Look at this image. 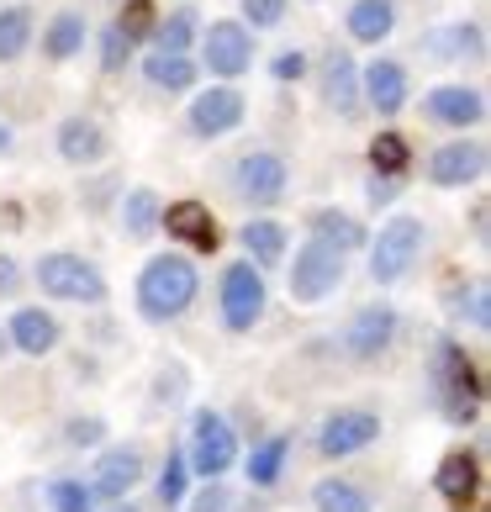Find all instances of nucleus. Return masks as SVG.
I'll return each mask as SVG.
<instances>
[{
    "instance_id": "nucleus-1",
    "label": "nucleus",
    "mask_w": 491,
    "mask_h": 512,
    "mask_svg": "<svg viewBox=\"0 0 491 512\" xmlns=\"http://www.w3.org/2000/svg\"><path fill=\"white\" fill-rule=\"evenodd\" d=\"M428 386H433V407L449 428H476V417L486 407V381L476 370V359L465 354L460 338L439 333L428 349Z\"/></svg>"
},
{
    "instance_id": "nucleus-2",
    "label": "nucleus",
    "mask_w": 491,
    "mask_h": 512,
    "mask_svg": "<svg viewBox=\"0 0 491 512\" xmlns=\"http://www.w3.org/2000/svg\"><path fill=\"white\" fill-rule=\"evenodd\" d=\"M201 296V270L191 254H154L143 259L138 286H132V301H138V317L164 328V322H180L196 307Z\"/></svg>"
},
{
    "instance_id": "nucleus-3",
    "label": "nucleus",
    "mask_w": 491,
    "mask_h": 512,
    "mask_svg": "<svg viewBox=\"0 0 491 512\" xmlns=\"http://www.w3.org/2000/svg\"><path fill=\"white\" fill-rule=\"evenodd\" d=\"M37 291H43L48 301H64V307H101V301L111 296L106 286V275H101V264L96 259H85V254H74V249H53L37 259Z\"/></svg>"
},
{
    "instance_id": "nucleus-4",
    "label": "nucleus",
    "mask_w": 491,
    "mask_h": 512,
    "mask_svg": "<svg viewBox=\"0 0 491 512\" xmlns=\"http://www.w3.org/2000/svg\"><path fill=\"white\" fill-rule=\"evenodd\" d=\"M423 243H428V222L412 217V212H396L381 222L365 249H370V280L375 286H402L412 275V264L423 259Z\"/></svg>"
},
{
    "instance_id": "nucleus-5",
    "label": "nucleus",
    "mask_w": 491,
    "mask_h": 512,
    "mask_svg": "<svg viewBox=\"0 0 491 512\" xmlns=\"http://www.w3.org/2000/svg\"><path fill=\"white\" fill-rule=\"evenodd\" d=\"M238 454H243L238 428L217 407H196L191 412V444H185V465H191V476L222 481L238 465Z\"/></svg>"
},
{
    "instance_id": "nucleus-6",
    "label": "nucleus",
    "mask_w": 491,
    "mask_h": 512,
    "mask_svg": "<svg viewBox=\"0 0 491 512\" xmlns=\"http://www.w3.org/2000/svg\"><path fill=\"white\" fill-rule=\"evenodd\" d=\"M264 307H270V286L264 275L254 270L249 259H233L222 264V280H217V317L228 333H254L264 322Z\"/></svg>"
},
{
    "instance_id": "nucleus-7",
    "label": "nucleus",
    "mask_w": 491,
    "mask_h": 512,
    "mask_svg": "<svg viewBox=\"0 0 491 512\" xmlns=\"http://www.w3.org/2000/svg\"><path fill=\"white\" fill-rule=\"evenodd\" d=\"M286 286H291V301L296 307H317V301H328L338 286H344V275H349V254H338L328 249V243H317L307 238L296 249V259L286 264Z\"/></svg>"
},
{
    "instance_id": "nucleus-8",
    "label": "nucleus",
    "mask_w": 491,
    "mask_h": 512,
    "mask_svg": "<svg viewBox=\"0 0 491 512\" xmlns=\"http://www.w3.org/2000/svg\"><path fill=\"white\" fill-rule=\"evenodd\" d=\"M233 196L243 206H254V212H270L291 196V164L286 154H275V148H249L238 164H233Z\"/></svg>"
},
{
    "instance_id": "nucleus-9",
    "label": "nucleus",
    "mask_w": 491,
    "mask_h": 512,
    "mask_svg": "<svg viewBox=\"0 0 491 512\" xmlns=\"http://www.w3.org/2000/svg\"><path fill=\"white\" fill-rule=\"evenodd\" d=\"M196 43H201V64L196 69L212 74V85H233V80H243V74L254 69V32L243 22H233V16L201 27Z\"/></svg>"
},
{
    "instance_id": "nucleus-10",
    "label": "nucleus",
    "mask_w": 491,
    "mask_h": 512,
    "mask_svg": "<svg viewBox=\"0 0 491 512\" xmlns=\"http://www.w3.org/2000/svg\"><path fill=\"white\" fill-rule=\"evenodd\" d=\"M143 476H148V449L143 444H101L85 486L96 502H127Z\"/></svg>"
},
{
    "instance_id": "nucleus-11",
    "label": "nucleus",
    "mask_w": 491,
    "mask_h": 512,
    "mask_svg": "<svg viewBox=\"0 0 491 512\" xmlns=\"http://www.w3.org/2000/svg\"><path fill=\"white\" fill-rule=\"evenodd\" d=\"M243 122H249V101H243L238 85H206L191 96V106H185V127H191V138H201V143L228 138Z\"/></svg>"
},
{
    "instance_id": "nucleus-12",
    "label": "nucleus",
    "mask_w": 491,
    "mask_h": 512,
    "mask_svg": "<svg viewBox=\"0 0 491 512\" xmlns=\"http://www.w3.org/2000/svg\"><path fill=\"white\" fill-rule=\"evenodd\" d=\"M375 439H381V412L370 407H333L323 423H317V454L323 460H354V454H365Z\"/></svg>"
},
{
    "instance_id": "nucleus-13",
    "label": "nucleus",
    "mask_w": 491,
    "mask_h": 512,
    "mask_svg": "<svg viewBox=\"0 0 491 512\" xmlns=\"http://www.w3.org/2000/svg\"><path fill=\"white\" fill-rule=\"evenodd\" d=\"M396 333H402V317H396L391 301H365V307H354L349 322H344V354L354 365H375L391 344Z\"/></svg>"
},
{
    "instance_id": "nucleus-14",
    "label": "nucleus",
    "mask_w": 491,
    "mask_h": 512,
    "mask_svg": "<svg viewBox=\"0 0 491 512\" xmlns=\"http://www.w3.org/2000/svg\"><path fill=\"white\" fill-rule=\"evenodd\" d=\"M423 117H428L433 127L470 132V127L486 122V90H481V85H455V80L428 85V90H423Z\"/></svg>"
},
{
    "instance_id": "nucleus-15",
    "label": "nucleus",
    "mask_w": 491,
    "mask_h": 512,
    "mask_svg": "<svg viewBox=\"0 0 491 512\" xmlns=\"http://www.w3.org/2000/svg\"><path fill=\"white\" fill-rule=\"evenodd\" d=\"M486 175V143L481 138H449L428 154V185L439 191H465Z\"/></svg>"
},
{
    "instance_id": "nucleus-16",
    "label": "nucleus",
    "mask_w": 491,
    "mask_h": 512,
    "mask_svg": "<svg viewBox=\"0 0 491 512\" xmlns=\"http://www.w3.org/2000/svg\"><path fill=\"white\" fill-rule=\"evenodd\" d=\"M317 96H323V106L333 111L338 122H354L365 111V101H360V64H354L349 48L323 53V69H317Z\"/></svg>"
},
{
    "instance_id": "nucleus-17",
    "label": "nucleus",
    "mask_w": 491,
    "mask_h": 512,
    "mask_svg": "<svg viewBox=\"0 0 491 512\" xmlns=\"http://www.w3.org/2000/svg\"><path fill=\"white\" fill-rule=\"evenodd\" d=\"M360 101L375 111V117H402L407 101H412V74L407 64H396V59H370L360 69Z\"/></svg>"
},
{
    "instance_id": "nucleus-18",
    "label": "nucleus",
    "mask_w": 491,
    "mask_h": 512,
    "mask_svg": "<svg viewBox=\"0 0 491 512\" xmlns=\"http://www.w3.org/2000/svg\"><path fill=\"white\" fill-rule=\"evenodd\" d=\"M159 233L185 243L191 254H217L222 249V227H217V217H212L206 201H169L164 217H159Z\"/></svg>"
},
{
    "instance_id": "nucleus-19",
    "label": "nucleus",
    "mask_w": 491,
    "mask_h": 512,
    "mask_svg": "<svg viewBox=\"0 0 491 512\" xmlns=\"http://www.w3.org/2000/svg\"><path fill=\"white\" fill-rule=\"evenodd\" d=\"M53 154H59L64 164H74V169H96L111 154V132L96 117L74 111V117H64L59 127H53Z\"/></svg>"
},
{
    "instance_id": "nucleus-20",
    "label": "nucleus",
    "mask_w": 491,
    "mask_h": 512,
    "mask_svg": "<svg viewBox=\"0 0 491 512\" xmlns=\"http://www.w3.org/2000/svg\"><path fill=\"white\" fill-rule=\"evenodd\" d=\"M6 344H11V354L48 359L53 349L64 344V328H59V317H53L48 307H16L6 317Z\"/></svg>"
},
{
    "instance_id": "nucleus-21",
    "label": "nucleus",
    "mask_w": 491,
    "mask_h": 512,
    "mask_svg": "<svg viewBox=\"0 0 491 512\" xmlns=\"http://www.w3.org/2000/svg\"><path fill=\"white\" fill-rule=\"evenodd\" d=\"M433 491H439L455 512H465L481 491V454L476 449H449L439 460V470H433Z\"/></svg>"
},
{
    "instance_id": "nucleus-22",
    "label": "nucleus",
    "mask_w": 491,
    "mask_h": 512,
    "mask_svg": "<svg viewBox=\"0 0 491 512\" xmlns=\"http://www.w3.org/2000/svg\"><path fill=\"white\" fill-rule=\"evenodd\" d=\"M238 243L249 249V264L264 275V270H275V264H286L291 254V233H286V222L270 217V212H254L249 222L238 227Z\"/></svg>"
},
{
    "instance_id": "nucleus-23",
    "label": "nucleus",
    "mask_w": 491,
    "mask_h": 512,
    "mask_svg": "<svg viewBox=\"0 0 491 512\" xmlns=\"http://www.w3.org/2000/svg\"><path fill=\"white\" fill-rule=\"evenodd\" d=\"M307 233L317 243H328V249H338V254H354V249H365V243H370V227L354 212H344V206H312V212H307Z\"/></svg>"
},
{
    "instance_id": "nucleus-24",
    "label": "nucleus",
    "mask_w": 491,
    "mask_h": 512,
    "mask_svg": "<svg viewBox=\"0 0 491 512\" xmlns=\"http://www.w3.org/2000/svg\"><path fill=\"white\" fill-rule=\"evenodd\" d=\"M159 217H164V196L154 191V185H132V191H122L117 227H122L127 243H148L159 233Z\"/></svg>"
},
{
    "instance_id": "nucleus-25",
    "label": "nucleus",
    "mask_w": 491,
    "mask_h": 512,
    "mask_svg": "<svg viewBox=\"0 0 491 512\" xmlns=\"http://www.w3.org/2000/svg\"><path fill=\"white\" fill-rule=\"evenodd\" d=\"M396 22H402V6H396V0H354V6L344 11V32L360 48H381L396 32Z\"/></svg>"
},
{
    "instance_id": "nucleus-26",
    "label": "nucleus",
    "mask_w": 491,
    "mask_h": 512,
    "mask_svg": "<svg viewBox=\"0 0 491 512\" xmlns=\"http://www.w3.org/2000/svg\"><path fill=\"white\" fill-rule=\"evenodd\" d=\"M423 48L444 64H465V59L476 64V59H486V27L481 22H444L423 37Z\"/></svg>"
},
{
    "instance_id": "nucleus-27",
    "label": "nucleus",
    "mask_w": 491,
    "mask_h": 512,
    "mask_svg": "<svg viewBox=\"0 0 491 512\" xmlns=\"http://www.w3.org/2000/svg\"><path fill=\"white\" fill-rule=\"evenodd\" d=\"M143 80L159 90V96H191L196 80H201V69L191 53H154L148 48L143 53Z\"/></svg>"
},
{
    "instance_id": "nucleus-28",
    "label": "nucleus",
    "mask_w": 491,
    "mask_h": 512,
    "mask_svg": "<svg viewBox=\"0 0 491 512\" xmlns=\"http://www.w3.org/2000/svg\"><path fill=\"white\" fill-rule=\"evenodd\" d=\"M238 460H243V476H249L254 491L280 486V476H286V465H291V433H270V439H259L249 454H238Z\"/></svg>"
},
{
    "instance_id": "nucleus-29",
    "label": "nucleus",
    "mask_w": 491,
    "mask_h": 512,
    "mask_svg": "<svg viewBox=\"0 0 491 512\" xmlns=\"http://www.w3.org/2000/svg\"><path fill=\"white\" fill-rule=\"evenodd\" d=\"M85 37H90V22H85V11H53L48 16V27H43V59L48 64H69V59H80L85 53Z\"/></svg>"
},
{
    "instance_id": "nucleus-30",
    "label": "nucleus",
    "mask_w": 491,
    "mask_h": 512,
    "mask_svg": "<svg viewBox=\"0 0 491 512\" xmlns=\"http://www.w3.org/2000/svg\"><path fill=\"white\" fill-rule=\"evenodd\" d=\"M196 37H201L196 11H191V6H175V11H159L148 48H154V53H191V48H196Z\"/></svg>"
},
{
    "instance_id": "nucleus-31",
    "label": "nucleus",
    "mask_w": 491,
    "mask_h": 512,
    "mask_svg": "<svg viewBox=\"0 0 491 512\" xmlns=\"http://www.w3.org/2000/svg\"><path fill=\"white\" fill-rule=\"evenodd\" d=\"M312 512H375V497L349 476H323L312 486Z\"/></svg>"
},
{
    "instance_id": "nucleus-32",
    "label": "nucleus",
    "mask_w": 491,
    "mask_h": 512,
    "mask_svg": "<svg viewBox=\"0 0 491 512\" xmlns=\"http://www.w3.org/2000/svg\"><path fill=\"white\" fill-rule=\"evenodd\" d=\"M37 37V16L27 0H11V6H0V64H16L22 53L32 48Z\"/></svg>"
},
{
    "instance_id": "nucleus-33",
    "label": "nucleus",
    "mask_w": 491,
    "mask_h": 512,
    "mask_svg": "<svg viewBox=\"0 0 491 512\" xmlns=\"http://www.w3.org/2000/svg\"><path fill=\"white\" fill-rule=\"evenodd\" d=\"M370 175H386V180H402L412 169V143L402 138L396 127H386L381 138H370Z\"/></svg>"
},
{
    "instance_id": "nucleus-34",
    "label": "nucleus",
    "mask_w": 491,
    "mask_h": 512,
    "mask_svg": "<svg viewBox=\"0 0 491 512\" xmlns=\"http://www.w3.org/2000/svg\"><path fill=\"white\" fill-rule=\"evenodd\" d=\"M159 502L175 512V507H185V497H191V465H185V449H169L164 454V465H159Z\"/></svg>"
},
{
    "instance_id": "nucleus-35",
    "label": "nucleus",
    "mask_w": 491,
    "mask_h": 512,
    "mask_svg": "<svg viewBox=\"0 0 491 512\" xmlns=\"http://www.w3.org/2000/svg\"><path fill=\"white\" fill-rule=\"evenodd\" d=\"M455 317H465L476 333H486V328H491V286H486V275H476L470 286H460V291H455Z\"/></svg>"
},
{
    "instance_id": "nucleus-36",
    "label": "nucleus",
    "mask_w": 491,
    "mask_h": 512,
    "mask_svg": "<svg viewBox=\"0 0 491 512\" xmlns=\"http://www.w3.org/2000/svg\"><path fill=\"white\" fill-rule=\"evenodd\" d=\"M154 22H159V6H154V0H122V16H117L111 27H117L127 43L138 48V43H148V37H154Z\"/></svg>"
},
{
    "instance_id": "nucleus-37",
    "label": "nucleus",
    "mask_w": 491,
    "mask_h": 512,
    "mask_svg": "<svg viewBox=\"0 0 491 512\" xmlns=\"http://www.w3.org/2000/svg\"><path fill=\"white\" fill-rule=\"evenodd\" d=\"M48 507L53 512H101V502L90 497V486L80 476H53L48 481Z\"/></svg>"
},
{
    "instance_id": "nucleus-38",
    "label": "nucleus",
    "mask_w": 491,
    "mask_h": 512,
    "mask_svg": "<svg viewBox=\"0 0 491 512\" xmlns=\"http://www.w3.org/2000/svg\"><path fill=\"white\" fill-rule=\"evenodd\" d=\"M286 16H291V0H243V16H238V22L249 27V32H275Z\"/></svg>"
},
{
    "instance_id": "nucleus-39",
    "label": "nucleus",
    "mask_w": 491,
    "mask_h": 512,
    "mask_svg": "<svg viewBox=\"0 0 491 512\" xmlns=\"http://www.w3.org/2000/svg\"><path fill=\"white\" fill-rule=\"evenodd\" d=\"M106 417L101 412H80V417H69L64 423V439H69V449H101L106 444Z\"/></svg>"
},
{
    "instance_id": "nucleus-40",
    "label": "nucleus",
    "mask_w": 491,
    "mask_h": 512,
    "mask_svg": "<svg viewBox=\"0 0 491 512\" xmlns=\"http://www.w3.org/2000/svg\"><path fill=\"white\" fill-rule=\"evenodd\" d=\"M96 48H101V69H106V74H122V69L132 64V53H138L117 27H101V43H96Z\"/></svg>"
},
{
    "instance_id": "nucleus-41",
    "label": "nucleus",
    "mask_w": 491,
    "mask_h": 512,
    "mask_svg": "<svg viewBox=\"0 0 491 512\" xmlns=\"http://www.w3.org/2000/svg\"><path fill=\"white\" fill-rule=\"evenodd\" d=\"M307 69H312L307 48H280L275 59H270V80H280V85H296V80H307Z\"/></svg>"
},
{
    "instance_id": "nucleus-42",
    "label": "nucleus",
    "mask_w": 491,
    "mask_h": 512,
    "mask_svg": "<svg viewBox=\"0 0 491 512\" xmlns=\"http://www.w3.org/2000/svg\"><path fill=\"white\" fill-rule=\"evenodd\" d=\"M185 507H191V512H233V491L222 481H206L196 497H185Z\"/></svg>"
},
{
    "instance_id": "nucleus-43",
    "label": "nucleus",
    "mask_w": 491,
    "mask_h": 512,
    "mask_svg": "<svg viewBox=\"0 0 491 512\" xmlns=\"http://www.w3.org/2000/svg\"><path fill=\"white\" fill-rule=\"evenodd\" d=\"M396 196H402V180H386V175H370V185H365V201H370V206H391Z\"/></svg>"
},
{
    "instance_id": "nucleus-44",
    "label": "nucleus",
    "mask_w": 491,
    "mask_h": 512,
    "mask_svg": "<svg viewBox=\"0 0 491 512\" xmlns=\"http://www.w3.org/2000/svg\"><path fill=\"white\" fill-rule=\"evenodd\" d=\"M16 286H22V264H16L11 254H0V296H11Z\"/></svg>"
},
{
    "instance_id": "nucleus-45",
    "label": "nucleus",
    "mask_w": 491,
    "mask_h": 512,
    "mask_svg": "<svg viewBox=\"0 0 491 512\" xmlns=\"http://www.w3.org/2000/svg\"><path fill=\"white\" fill-rule=\"evenodd\" d=\"M11 154H16V127L0 122V159H11Z\"/></svg>"
},
{
    "instance_id": "nucleus-46",
    "label": "nucleus",
    "mask_w": 491,
    "mask_h": 512,
    "mask_svg": "<svg viewBox=\"0 0 491 512\" xmlns=\"http://www.w3.org/2000/svg\"><path fill=\"white\" fill-rule=\"evenodd\" d=\"M470 227H476V238L486 243V201H476V212H470Z\"/></svg>"
},
{
    "instance_id": "nucleus-47",
    "label": "nucleus",
    "mask_w": 491,
    "mask_h": 512,
    "mask_svg": "<svg viewBox=\"0 0 491 512\" xmlns=\"http://www.w3.org/2000/svg\"><path fill=\"white\" fill-rule=\"evenodd\" d=\"M111 512H138V507H132V502H111Z\"/></svg>"
},
{
    "instance_id": "nucleus-48",
    "label": "nucleus",
    "mask_w": 491,
    "mask_h": 512,
    "mask_svg": "<svg viewBox=\"0 0 491 512\" xmlns=\"http://www.w3.org/2000/svg\"><path fill=\"white\" fill-rule=\"evenodd\" d=\"M11 354V344H6V328H0V359H6Z\"/></svg>"
},
{
    "instance_id": "nucleus-49",
    "label": "nucleus",
    "mask_w": 491,
    "mask_h": 512,
    "mask_svg": "<svg viewBox=\"0 0 491 512\" xmlns=\"http://www.w3.org/2000/svg\"><path fill=\"white\" fill-rule=\"evenodd\" d=\"M312 6H317V0H312Z\"/></svg>"
},
{
    "instance_id": "nucleus-50",
    "label": "nucleus",
    "mask_w": 491,
    "mask_h": 512,
    "mask_svg": "<svg viewBox=\"0 0 491 512\" xmlns=\"http://www.w3.org/2000/svg\"><path fill=\"white\" fill-rule=\"evenodd\" d=\"M117 6H122V0H117Z\"/></svg>"
},
{
    "instance_id": "nucleus-51",
    "label": "nucleus",
    "mask_w": 491,
    "mask_h": 512,
    "mask_svg": "<svg viewBox=\"0 0 491 512\" xmlns=\"http://www.w3.org/2000/svg\"><path fill=\"white\" fill-rule=\"evenodd\" d=\"M6 6H11V0H6Z\"/></svg>"
}]
</instances>
